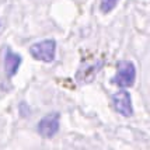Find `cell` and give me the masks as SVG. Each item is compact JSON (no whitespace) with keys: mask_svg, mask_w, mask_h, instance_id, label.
<instances>
[{"mask_svg":"<svg viewBox=\"0 0 150 150\" xmlns=\"http://www.w3.org/2000/svg\"><path fill=\"white\" fill-rule=\"evenodd\" d=\"M56 52V42L55 39H45L41 42H35L30 46V53L33 55L34 59L41 60V62H52L55 59Z\"/></svg>","mask_w":150,"mask_h":150,"instance_id":"cell-1","label":"cell"},{"mask_svg":"<svg viewBox=\"0 0 150 150\" xmlns=\"http://www.w3.org/2000/svg\"><path fill=\"white\" fill-rule=\"evenodd\" d=\"M135 77H136V69H135V65L132 62H126V60H122L119 62L118 65V72L117 76L114 79V83L118 86V87H131L133 83H135Z\"/></svg>","mask_w":150,"mask_h":150,"instance_id":"cell-2","label":"cell"},{"mask_svg":"<svg viewBox=\"0 0 150 150\" xmlns=\"http://www.w3.org/2000/svg\"><path fill=\"white\" fill-rule=\"evenodd\" d=\"M59 114L52 112L44 117L38 124V133L42 137H52L59 131Z\"/></svg>","mask_w":150,"mask_h":150,"instance_id":"cell-3","label":"cell"},{"mask_svg":"<svg viewBox=\"0 0 150 150\" xmlns=\"http://www.w3.org/2000/svg\"><path fill=\"white\" fill-rule=\"evenodd\" d=\"M112 103H114V107L121 115L124 117H132L133 114V108H132V100L129 93L125 91V90H121V91L115 93L112 96Z\"/></svg>","mask_w":150,"mask_h":150,"instance_id":"cell-4","label":"cell"},{"mask_svg":"<svg viewBox=\"0 0 150 150\" xmlns=\"http://www.w3.org/2000/svg\"><path fill=\"white\" fill-rule=\"evenodd\" d=\"M21 63V56L18 53H14L10 49H6V55H4V69L8 77H13L17 73Z\"/></svg>","mask_w":150,"mask_h":150,"instance_id":"cell-5","label":"cell"},{"mask_svg":"<svg viewBox=\"0 0 150 150\" xmlns=\"http://www.w3.org/2000/svg\"><path fill=\"white\" fill-rule=\"evenodd\" d=\"M118 0H101V10L103 13H110L114 7L117 6Z\"/></svg>","mask_w":150,"mask_h":150,"instance_id":"cell-6","label":"cell"}]
</instances>
